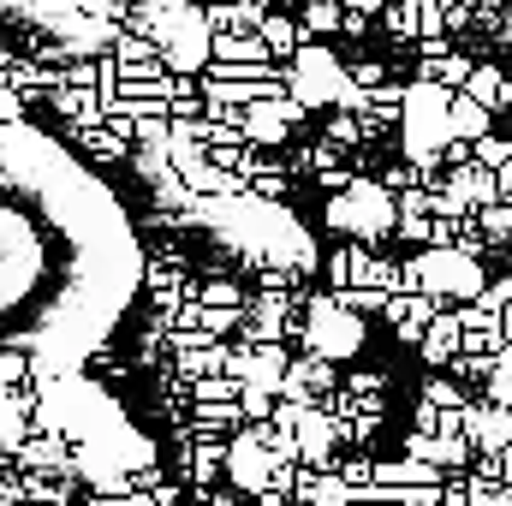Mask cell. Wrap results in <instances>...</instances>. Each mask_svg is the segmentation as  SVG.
Here are the masks:
<instances>
[{"label": "cell", "instance_id": "6da1fadb", "mask_svg": "<svg viewBox=\"0 0 512 506\" xmlns=\"http://www.w3.org/2000/svg\"><path fill=\"white\" fill-rule=\"evenodd\" d=\"M131 280L120 203L54 137L0 120V376L96 352Z\"/></svg>", "mask_w": 512, "mask_h": 506}]
</instances>
